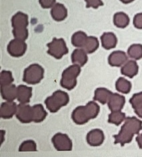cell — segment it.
<instances>
[{
	"instance_id": "6da1fadb",
	"label": "cell",
	"mask_w": 142,
	"mask_h": 157,
	"mask_svg": "<svg viewBox=\"0 0 142 157\" xmlns=\"http://www.w3.org/2000/svg\"><path fill=\"white\" fill-rule=\"evenodd\" d=\"M142 129V122L136 117H128L125 118L124 125L118 134L114 135L115 144L124 146L132 142L133 136L139 134Z\"/></svg>"
},
{
	"instance_id": "7a4b0ae2",
	"label": "cell",
	"mask_w": 142,
	"mask_h": 157,
	"mask_svg": "<svg viewBox=\"0 0 142 157\" xmlns=\"http://www.w3.org/2000/svg\"><path fill=\"white\" fill-rule=\"evenodd\" d=\"M99 106L95 102H89L85 106L77 107L72 113V119L77 124H84L89 120L98 117Z\"/></svg>"
},
{
	"instance_id": "3957f363",
	"label": "cell",
	"mask_w": 142,
	"mask_h": 157,
	"mask_svg": "<svg viewBox=\"0 0 142 157\" xmlns=\"http://www.w3.org/2000/svg\"><path fill=\"white\" fill-rule=\"evenodd\" d=\"M69 98L66 92L62 90L55 91L52 96L48 97L45 101L46 107L51 113H56L62 106L68 104Z\"/></svg>"
},
{
	"instance_id": "277c9868",
	"label": "cell",
	"mask_w": 142,
	"mask_h": 157,
	"mask_svg": "<svg viewBox=\"0 0 142 157\" xmlns=\"http://www.w3.org/2000/svg\"><path fill=\"white\" fill-rule=\"evenodd\" d=\"M81 72L80 66L73 64L65 69L62 74L61 86L68 90L75 88L77 84V78Z\"/></svg>"
},
{
	"instance_id": "5b68a950",
	"label": "cell",
	"mask_w": 142,
	"mask_h": 157,
	"mask_svg": "<svg viewBox=\"0 0 142 157\" xmlns=\"http://www.w3.org/2000/svg\"><path fill=\"white\" fill-rule=\"evenodd\" d=\"M44 70L39 64H32L24 71L23 80L29 84H36L43 79Z\"/></svg>"
},
{
	"instance_id": "8992f818",
	"label": "cell",
	"mask_w": 142,
	"mask_h": 157,
	"mask_svg": "<svg viewBox=\"0 0 142 157\" xmlns=\"http://www.w3.org/2000/svg\"><path fill=\"white\" fill-rule=\"evenodd\" d=\"M47 53L56 59H60L68 53L65 41L62 38H54L52 42L47 44Z\"/></svg>"
},
{
	"instance_id": "52a82bcc",
	"label": "cell",
	"mask_w": 142,
	"mask_h": 157,
	"mask_svg": "<svg viewBox=\"0 0 142 157\" xmlns=\"http://www.w3.org/2000/svg\"><path fill=\"white\" fill-rule=\"evenodd\" d=\"M52 143L59 151H70L72 149V142L65 134H55L52 138Z\"/></svg>"
},
{
	"instance_id": "ba28073f",
	"label": "cell",
	"mask_w": 142,
	"mask_h": 157,
	"mask_svg": "<svg viewBox=\"0 0 142 157\" xmlns=\"http://www.w3.org/2000/svg\"><path fill=\"white\" fill-rule=\"evenodd\" d=\"M27 50V45L25 41L14 39L11 41L7 46L9 54L13 57H20L23 56Z\"/></svg>"
},
{
	"instance_id": "9c48e42d",
	"label": "cell",
	"mask_w": 142,
	"mask_h": 157,
	"mask_svg": "<svg viewBox=\"0 0 142 157\" xmlns=\"http://www.w3.org/2000/svg\"><path fill=\"white\" fill-rule=\"evenodd\" d=\"M16 115L17 118L22 123H30L33 121L32 107L26 104H19Z\"/></svg>"
},
{
	"instance_id": "30bf717a",
	"label": "cell",
	"mask_w": 142,
	"mask_h": 157,
	"mask_svg": "<svg viewBox=\"0 0 142 157\" xmlns=\"http://www.w3.org/2000/svg\"><path fill=\"white\" fill-rule=\"evenodd\" d=\"M105 136L102 130L99 129H93L87 135L88 143L92 147H98L103 143Z\"/></svg>"
},
{
	"instance_id": "8fae6325",
	"label": "cell",
	"mask_w": 142,
	"mask_h": 157,
	"mask_svg": "<svg viewBox=\"0 0 142 157\" xmlns=\"http://www.w3.org/2000/svg\"><path fill=\"white\" fill-rule=\"evenodd\" d=\"M125 102V97L120 94L113 93L108 101L107 104L111 112L121 111Z\"/></svg>"
},
{
	"instance_id": "7c38bea8",
	"label": "cell",
	"mask_w": 142,
	"mask_h": 157,
	"mask_svg": "<svg viewBox=\"0 0 142 157\" xmlns=\"http://www.w3.org/2000/svg\"><path fill=\"white\" fill-rule=\"evenodd\" d=\"M17 106L13 101H7L2 104L0 108L1 117L4 119H9L16 114Z\"/></svg>"
},
{
	"instance_id": "4fadbf2b",
	"label": "cell",
	"mask_w": 142,
	"mask_h": 157,
	"mask_svg": "<svg viewBox=\"0 0 142 157\" xmlns=\"http://www.w3.org/2000/svg\"><path fill=\"white\" fill-rule=\"evenodd\" d=\"M128 56L124 52L115 51L110 54L109 58H108V62L111 66L119 67L124 65L128 62Z\"/></svg>"
},
{
	"instance_id": "5bb4252c",
	"label": "cell",
	"mask_w": 142,
	"mask_h": 157,
	"mask_svg": "<svg viewBox=\"0 0 142 157\" xmlns=\"http://www.w3.org/2000/svg\"><path fill=\"white\" fill-rule=\"evenodd\" d=\"M32 96V88L20 85L17 87V98L20 104H27L29 102Z\"/></svg>"
},
{
	"instance_id": "9a60e30c",
	"label": "cell",
	"mask_w": 142,
	"mask_h": 157,
	"mask_svg": "<svg viewBox=\"0 0 142 157\" xmlns=\"http://www.w3.org/2000/svg\"><path fill=\"white\" fill-rule=\"evenodd\" d=\"M12 24L13 29L27 28L28 25V16L22 12H17L13 16Z\"/></svg>"
},
{
	"instance_id": "2e32d148",
	"label": "cell",
	"mask_w": 142,
	"mask_h": 157,
	"mask_svg": "<svg viewBox=\"0 0 142 157\" xmlns=\"http://www.w3.org/2000/svg\"><path fill=\"white\" fill-rule=\"evenodd\" d=\"M138 70H139V67L136 62L134 60H129L122 66L121 73L123 75L132 78L137 75Z\"/></svg>"
},
{
	"instance_id": "e0dca14e",
	"label": "cell",
	"mask_w": 142,
	"mask_h": 157,
	"mask_svg": "<svg viewBox=\"0 0 142 157\" xmlns=\"http://www.w3.org/2000/svg\"><path fill=\"white\" fill-rule=\"evenodd\" d=\"M52 17L55 21H60L65 20L68 16V11L65 6L61 3H55L51 10Z\"/></svg>"
},
{
	"instance_id": "ac0fdd59",
	"label": "cell",
	"mask_w": 142,
	"mask_h": 157,
	"mask_svg": "<svg viewBox=\"0 0 142 157\" xmlns=\"http://www.w3.org/2000/svg\"><path fill=\"white\" fill-rule=\"evenodd\" d=\"M2 98L7 101H13L17 98V88L13 84L1 86Z\"/></svg>"
},
{
	"instance_id": "d6986e66",
	"label": "cell",
	"mask_w": 142,
	"mask_h": 157,
	"mask_svg": "<svg viewBox=\"0 0 142 157\" xmlns=\"http://www.w3.org/2000/svg\"><path fill=\"white\" fill-rule=\"evenodd\" d=\"M102 46L106 50L114 48L117 45L118 40L116 36L112 32L104 33L101 37Z\"/></svg>"
},
{
	"instance_id": "ffe728a7",
	"label": "cell",
	"mask_w": 142,
	"mask_h": 157,
	"mask_svg": "<svg viewBox=\"0 0 142 157\" xmlns=\"http://www.w3.org/2000/svg\"><path fill=\"white\" fill-rule=\"evenodd\" d=\"M72 59L74 64L83 66L88 61L87 53L82 48L75 50L72 55Z\"/></svg>"
},
{
	"instance_id": "44dd1931",
	"label": "cell",
	"mask_w": 142,
	"mask_h": 157,
	"mask_svg": "<svg viewBox=\"0 0 142 157\" xmlns=\"http://www.w3.org/2000/svg\"><path fill=\"white\" fill-rule=\"evenodd\" d=\"M112 94L113 93L109 90L104 88H99L95 90L93 100L98 101L102 104H105L108 102Z\"/></svg>"
},
{
	"instance_id": "7402d4cb",
	"label": "cell",
	"mask_w": 142,
	"mask_h": 157,
	"mask_svg": "<svg viewBox=\"0 0 142 157\" xmlns=\"http://www.w3.org/2000/svg\"><path fill=\"white\" fill-rule=\"evenodd\" d=\"M136 114L142 118V92L134 94L129 100Z\"/></svg>"
},
{
	"instance_id": "603a6c76",
	"label": "cell",
	"mask_w": 142,
	"mask_h": 157,
	"mask_svg": "<svg viewBox=\"0 0 142 157\" xmlns=\"http://www.w3.org/2000/svg\"><path fill=\"white\" fill-rule=\"evenodd\" d=\"M114 23L119 28H125L129 25V18L124 12H118L114 15Z\"/></svg>"
},
{
	"instance_id": "cb8c5ba5",
	"label": "cell",
	"mask_w": 142,
	"mask_h": 157,
	"mask_svg": "<svg viewBox=\"0 0 142 157\" xmlns=\"http://www.w3.org/2000/svg\"><path fill=\"white\" fill-rule=\"evenodd\" d=\"M33 109V122H41L47 117L46 111L42 104H36L32 107Z\"/></svg>"
},
{
	"instance_id": "d4e9b609",
	"label": "cell",
	"mask_w": 142,
	"mask_h": 157,
	"mask_svg": "<svg viewBox=\"0 0 142 157\" xmlns=\"http://www.w3.org/2000/svg\"><path fill=\"white\" fill-rule=\"evenodd\" d=\"M99 47V42L98 40L95 37L89 36L88 37L86 42H85L84 47L82 49H84L87 54H92L93 52L96 51Z\"/></svg>"
},
{
	"instance_id": "484cf974",
	"label": "cell",
	"mask_w": 142,
	"mask_h": 157,
	"mask_svg": "<svg viewBox=\"0 0 142 157\" xmlns=\"http://www.w3.org/2000/svg\"><path fill=\"white\" fill-rule=\"evenodd\" d=\"M116 90L123 94H128L132 89V84L124 78H119L115 83Z\"/></svg>"
},
{
	"instance_id": "4316f807",
	"label": "cell",
	"mask_w": 142,
	"mask_h": 157,
	"mask_svg": "<svg viewBox=\"0 0 142 157\" xmlns=\"http://www.w3.org/2000/svg\"><path fill=\"white\" fill-rule=\"evenodd\" d=\"M88 38L87 35L84 32H77L73 35L72 38V42L74 46L82 48L86 42Z\"/></svg>"
},
{
	"instance_id": "83f0119b",
	"label": "cell",
	"mask_w": 142,
	"mask_h": 157,
	"mask_svg": "<svg viewBox=\"0 0 142 157\" xmlns=\"http://www.w3.org/2000/svg\"><path fill=\"white\" fill-rule=\"evenodd\" d=\"M129 56L134 59H140L142 58V45L141 44H133L131 46L128 50Z\"/></svg>"
},
{
	"instance_id": "f1b7e54d",
	"label": "cell",
	"mask_w": 142,
	"mask_h": 157,
	"mask_svg": "<svg viewBox=\"0 0 142 157\" xmlns=\"http://www.w3.org/2000/svg\"><path fill=\"white\" fill-rule=\"evenodd\" d=\"M125 119V114L121 111L111 112V113L109 115L108 122L111 124H114L119 126L121 123Z\"/></svg>"
},
{
	"instance_id": "f546056e",
	"label": "cell",
	"mask_w": 142,
	"mask_h": 157,
	"mask_svg": "<svg viewBox=\"0 0 142 157\" xmlns=\"http://www.w3.org/2000/svg\"><path fill=\"white\" fill-rule=\"evenodd\" d=\"M13 82L12 74L9 71L3 70L0 74V84L1 86L12 84Z\"/></svg>"
},
{
	"instance_id": "4dcf8cb0",
	"label": "cell",
	"mask_w": 142,
	"mask_h": 157,
	"mask_svg": "<svg viewBox=\"0 0 142 157\" xmlns=\"http://www.w3.org/2000/svg\"><path fill=\"white\" fill-rule=\"evenodd\" d=\"M19 151L20 152L36 151H37L36 143L34 141L32 140H26L20 145Z\"/></svg>"
},
{
	"instance_id": "1f68e13d",
	"label": "cell",
	"mask_w": 142,
	"mask_h": 157,
	"mask_svg": "<svg viewBox=\"0 0 142 157\" xmlns=\"http://www.w3.org/2000/svg\"><path fill=\"white\" fill-rule=\"evenodd\" d=\"M13 34L15 37V39L25 41L28 37V30L27 28L13 29Z\"/></svg>"
},
{
	"instance_id": "d6a6232c",
	"label": "cell",
	"mask_w": 142,
	"mask_h": 157,
	"mask_svg": "<svg viewBox=\"0 0 142 157\" xmlns=\"http://www.w3.org/2000/svg\"><path fill=\"white\" fill-rule=\"evenodd\" d=\"M85 1L87 3V7H93L96 9L103 5L102 0H85Z\"/></svg>"
},
{
	"instance_id": "836d02e7",
	"label": "cell",
	"mask_w": 142,
	"mask_h": 157,
	"mask_svg": "<svg viewBox=\"0 0 142 157\" xmlns=\"http://www.w3.org/2000/svg\"><path fill=\"white\" fill-rule=\"evenodd\" d=\"M133 25L137 29H142V13L136 15L133 18Z\"/></svg>"
},
{
	"instance_id": "e575fe53",
	"label": "cell",
	"mask_w": 142,
	"mask_h": 157,
	"mask_svg": "<svg viewBox=\"0 0 142 157\" xmlns=\"http://www.w3.org/2000/svg\"><path fill=\"white\" fill-rule=\"evenodd\" d=\"M39 3L43 8H50L55 4V0H39Z\"/></svg>"
},
{
	"instance_id": "d590c367",
	"label": "cell",
	"mask_w": 142,
	"mask_h": 157,
	"mask_svg": "<svg viewBox=\"0 0 142 157\" xmlns=\"http://www.w3.org/2000/svg\"><path fill=\"white\" fill-rule=\"evenodd\" d=\"M136 141L138 144V146L139 147L142 149V133L139 134L137 137H136Z\"/></svg>"
},
{
	"instance_id": "8d00e7d4",
	"label": "cell",
	"mask_w": 142,
	"mask_h": 157,
	"mask_svg": "<svg viewBox=\"0 0 142 157\" xmlns=\"http://www.w3.org/2000/svg\"><path fill=\"white\" fill-rule=\"evenodd\" d=\"M120 1L124 3H129L132 2L133 1H134V0H120Z\"/></svg>"
}]
</instances>
